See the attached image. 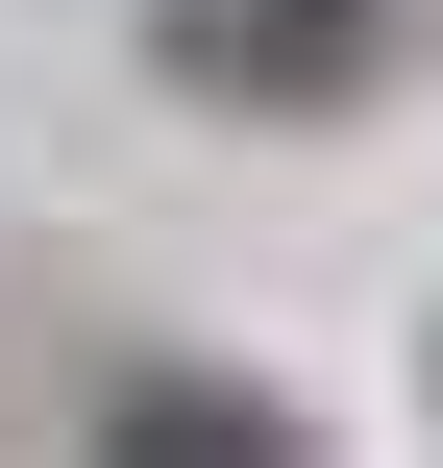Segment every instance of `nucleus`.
<instances>
[{
    "instance_id": "nucleus-2",
    "label": "nucleus",
    "mask_w": 443,
    "mask_h": 468,
    "mask_svg": "<svg viewBox=\"0 0 443 468\" xmlns=\"http://www.w3.org/2000/svg\"><path fill=\"white\" fill-rule=\"evenodd\" d=\"M99 444L123 468H296V395H247V370H99Z\"/></svg>"
},
{
    "instance_id": "nucleus-1",
    "label": "nucleus",
    "mask_w": 443,
    "mask_h": 468,
    "mask_svg": "<svg viewBox=\"0 0 443 468\" xmlns=\"http://www.w3.org/2000/svg\"><path fill=\"white\" fill-rule=\"evenodd\" d=\"M395 49H419V0H148V74L222 123H345Z\"/></svg>"
}]
</instances>
